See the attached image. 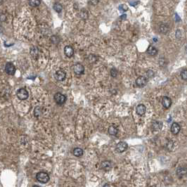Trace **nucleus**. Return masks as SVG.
Wrapping results in <instances>:
<instances>
[{
	"mask_svg": "<svg viewBox=\"0 0 187 187\" xmlns=\"http://www.w3.org/2000/svg\"><path fill=\"white\" fill-rule=\"evenodd\" d=\"M16 95L20 100H25L28 98L29 94L25 88H21L17 91Z\"/></svg>",
	"mask_w": 187,
	"mask_h": 187,
	"instance_id": "f03ea898",
	"label": "nucleus"
},
{
	"mask_svg": "<svg viewBox=\"0 0 187 187\" xmlns=\"http://www.w3.org/2000/svg\"><path fill=\"white\" fill-rule=\"evenodd\" d=\"M5 71L8 75H14L16 72V68L14 65L11 63H7L5 65Z\"/></svg>",
	"mask_w": 187,
	"mask_h": 187,
	"instance_id": "39448f33",
	"label": "nucleus"
},
{
	"mask_svg": "<svg viewBox=\"0 0 187 187\" xmlns=\"http://www.w3.org/2000/svg\"><path fill=\"white\" fill-rule=\"evenodd\" d=\"M79 16L82 19L85 20L88 18V12L85 9H82L79 12Z\"/></svg>",
	"mask_w": 187,
	"mask_h": 187,
	"instance_id": "6ab92c4d",
	"label": "nucleus"
},
{
	"mask_svg": "<svg viewBox=\"0 0 187 187\" xmlns=\"http://www.w3.org/2000/svg\"><path fill=\"white\" fill-rule=\"evenodd\" d=\"M54 9L57 12V13H61L63 9V7L60 3H55L54 4Z\"/></svg>",
	"mask_w": 187,
	"mask_h": 187,
	"instance_id": "aec40b11",
	"label": "nucleus"
},
{
	"mask_svg": "<svg viewBox=\"0 0 187 187\" xmlns=\"http://www.w3.org/2000/svg\"><path fill=\"white\" fill-rule=\"evenodd\" d=\"M119 9L121 11V12H125L126 11L128 10V7L125 4H121L119 7Z\"/></svg>",
	"mask_w": 187,
	"mask_h": 187,
	"instance_id": "b1692460",
	"label": "nucleus"
},
{
	"mask_svg": "<svg viewBox=\"0 0 187 187\" xmlns=\"http://www.w3.org/2000/svg\"><path fill=\"white\" fill-rule=\"evenodd\" d=\"M101 167L102 169H103L104 170L107 171V170H109L111 168V164L108 161H104V162H103L101 163Z\"/></svg>",
	"mask_w": 187,
	"mask_h": 187,
	"instance_id": "f3484780",
	"label": "nucleus"
},
{
	"mask_svg": "<svg viewBox=\"0 0 187 187\" xmlns=\"http://www.w3.org/2000/svg\"><path fill=\"white\" fill-rule=\"evenodd\" d=\"M160 30L162 33H166L168 31V27L166 25H162L160 28Z\"/></svg>",
	"mask_w": 187,
	"mask_h": 187,
	"instance_id": "5701e85b",
	"label": "nucleus"
},
{
	"mask_svg": "<svg viewBox=\"0 0 187 187\" xmlns=\"http://www.w3.org/2000/svg\"><path fill=\"white\" fill-rule=\"evenodd\" d=\"M128 148V145L126 142L125 141H120V143L116 145L115 149L116 151L118 153H123L124 151H125Z\"/></svg>",
	"mask_w": 187,
	"mask_h": 187,
	"instance_id": "20e7f679",
	"label": "nucleus"
},
{
	"mask_svg": "<svg viewBox=\"0 0 187 187\" xmlns=\"http://www.w3.org/2000/svg\"><path fill=\"white\" fill-rule=\"evenodd\" d=\"M181 78L184 80H187V70H183L181 72Z\"/></svg>",
	"mask_w": 187,
	"mask_h": 187,
	"instance_id": "4be33fe9",
	"label": "nucleus"
},
{
	"mask_svg": "<svg viewBox=\"0 0 187 187\" xmlns=\"http://www.w3.org/2000/svg\"><path fill=\"white\" fill-rule=\"evenodd\" d=\"M89 1H90L91 4L92 5H96L99 3V0H89Z\"/></svg>",
	"mask_w": 187,
	"mask_h": 187,
	"instance_id": "a878e982",
	"label": "nucleus"
},
{
	"mask_svg": "<svg viewBox=\"0 0 187 187\" xmlns=\"http://www.w3.org/2000/svg\"><path fill=\"white\" fill-rule=\"evenodd\" d=\"M64 53H65V56L67 57L70 58L72 57L74 54V50L73 48L70 46H66L64 48Z\"/></svg>",
	"mask_w": 187,
	"mask_h": 187,
	"instance_id": "9b49d317",
	"label": "nucleus"
},
{
	"mask_svg": "<svg viewBox=\"0 0 187 187\" xmlns=\"http://www.w3.org/2000/svg\"><path fill=\"white\" fill-rule=\"evenodd\" d=\"M146 107L144 106V104H139L138 105L136 108V112L139 115L142 116L146 113Z\"/></svg>",
	"mask_w": 187,
	"mask_h": 187,
	"instance_id": "9d476101",
	"label": "nucleus"
},
{
	"mask_svg": "<svg viewBox=\"0 0 187 187\" xmlns=\"http://www.w3.org/2000/svg\"><path fill=\"white\" fill-rule=\"evenodd\" d=\"M177 174L179 176L182 177L187 174V168L184 167H178V169L177 170Z\"/></svg>",
	"mask_w": 187,
	"mask_h": 187,
	"instance_id": "4468645a",
	"label": "nucleus"
},
{
	"mask_svg": "<svg viewBox=\"0 0 187 187\" xmlns=\"http://www.w3.org/2000/svg\"><path fill=\"white\" fill-rule=\"evenodd\" d=\"M175 16H176V18H175V20H176V21H177V22L179 21H180V18H179V16H178V15L176 14H175Z\"/></svg>",
	"mask_w": 187,
	"mask_h": 187,
	"instance_id": "bb28decb",
	"label": "nucleus"
},
{
	"mask_svg": "<svg viewBox=\"0 0 187 187\" xmlns=\"http://www.w3.org/2000/svg\"><path fill=\"white\" fill-rule=\"evenodd\" d=\"M110 74H111V75H112L113 77H116V75H117V70H115V68L112 69V70H110Z\"/></svg>",
	"mask_w": 187,
	"mask_h": 187,
	"instance_id": "393cba45",
	"label": "nucleus"
},
{
	"mask_svg": "<svg viewBox=\"0 0 187 187\" xmlns=\"http://www.w3.org/2000/svg\"><path fill=\"white\" fill-rule=\"evenodd\" d=\"M162 104L165 109H168L172 105V100L167 96H164L162 99Z\"/></svg>",
	"mask_w": 187,
	"mask_h": 187,
	"instance_id": "1a4fd4ad",
	"label": "nucleus"
},
{
	"mask_svg": "<svg viewBox=\"0 0 187 187\" xmlns=\"http://www.w3.org/2000/svg\"><path fill=\"white\" fill-rule=\"evenodd\" d=\"M54 77H55V79H56V80L59 81V82H61V81H63L65 79L66 74H65V72L63 70H57L56 72H55Z\"/></svg>",
	"mask_w": 187,
	"mask_h": 187,
	"instance_id": "0eeeda50",
	"label": "nucleus"
},
{
	"mask_svg": "<svg viewBox=\"0 0 187 187\" xmlns=\"http://www.w3.org/2000/svg\"><path fill=\"white\" fill-rule=\"evenodd\" d=\"M108 133H109V134H110V135H112V136H116L117 135V132H118V130H117V128L114 126V125H111V126H110L109 127H108Z\"/></svg>",
	"mask_w": 187,
	"mask_h": 187,
	"instance_id": "ddd939ff",
	"label": "nucleus"
},
{
	"mask_svg": "<svg viewBox=\"0 0 187 187\" xmlns=\"http://www.w3.org/2000/svg\"><path fill=\"white\" fill-rule=\"evenodd\" d=\"M147 53L151 56H156L158 53V50L156 49V47L153 46H149V47L147 49Z\"/></svg>",
	"mask_w": 187,
	"mask_h": 187,
	"instance_id": "2eb2a0df",
	"label": "nucleus"
},
{
	"mask_svg": "<svg viewBox=\"0 0 187 187\" xmlns=\"http://www.w3.org/2000/svg\"><path fill=\"white\" fill-rule=\"evenodd\" d=\"M73 70L76 75H82L85 72V68L83 65L79 63H76L73 66Z\"/></svg>",
	"mask_w": 187,
	"mask_h": 187,
	"instance_id": "423d86ee",
	"label": "nucleus"
},
{
	"mask_svg": "<svg viewBox=\"0 0 187 187\" xmlns=\"http://www.w3.org/2000/svg\"><path fill=\"white\" fill-rule=\"evenodd\" d=\"M162 126H163L162 122L155 121L153 123V125H152V128H153V130H155V131H158V130H160L162 128Z\"/></svg>",
	"mask_w": 187,
	"mask_h": 187,
	"instance_id": "dca6fc26",
	"label": "nucleus"
},
{
	"mask_svg": "<svg viewBox=\"0 0 187 187\" xmlns=\"http://www.w3.org/2000/svg\"><path fill=\"white\" fill-rule=\"evenodd\" d=\"M180 129L181 128H180L179 125L178 123H177V122H174L172 125V126H171V132H172V133L173 134H174V135L179 134Z\"/></svg>",
	"mask_w": 187,
	"mask_h": 187,
	"instance_id": "f8f14e48",
	"label": "nucleus"
},
{
	"mask_svg": "<svg viewBox=\"0 0 187 187\" xmlns=\"http://www.w3.org/2000/svg\"><path fill=\"white\" fill-rule=\"evenodd\" d=\"M136 84L139 87H143L147 84V79L144 76H140L136 79Z\"/></svg>",
	"mask_w": 187,
	"mask_h": 187,
	"instance_id": "6e6552de",
	"label": "nucleus"
},
{
	"mask_svg": "<svg viewBox=\"0 0 187 187\" xmlns=\"http://www.w3.org/2000/svg\"><path fill=\"white\" fill-rule=\"evenodd\" d=\"M29 4L31 7H38L40 4V1L39 0H29Z\"/></svg>",
	"mask_w": 187,
	"mask_h": 187,
	"instance_id": "412c9836",
	"label": "nucleus"
},
{
	"mask_svg": "<svg viewBox=\"0 0 187 187\" xmlns=\"http://www.w3.org/2000/svg\"><path fill=\"white\" fill-rule=\"evenodd\" d=\"M73 155L76 157H80L82 156L83 154V151L82 149L79 148H75L74 150H73Z\"/></svg>",
	"mask_w": 187,
	"mask_h": 187,
	"instance_id": "a211bd4d",
	"label": "nucleus"
},
{
	"mask_svg": "<svg viewBox=\"0 0 187 187\" xmlns=\"http://www.w3.org/2000/svg\"><path fill=\"white\" fill-rule=\"evenodd\" d=\"M37 180L42 184H46L49 181V175L47 172H39L37 174Z\"/></svg>",
	"mask_w": 187,
	"mask_h": 187,
	"instance_id": "f257e3e1",
	"label": "nucleus"
},
{
	"mask_svg": "<svg viewBox=\"0 0 187 187\" xmlns=\"http://www.w3.org/2000/svg\"><path fill=\"white\" fill-rule=\"evenodd\" d=\"M54 100L58 105H62L66 101V97L65 95H63L62 94L56 93L54 95Z\"/></svg>",
	"mask_w": 187,
	"mask_h": 187,
	"instance_id": "7ed1b4c3",
	"label": "nucleus"
}]
</instances>
